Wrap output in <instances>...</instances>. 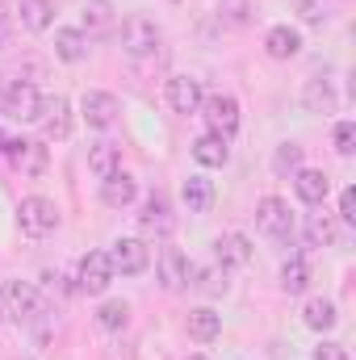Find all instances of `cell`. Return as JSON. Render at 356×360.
<instances>
[{
	"label": "cell",
	"instance_id": "1",
	"mask_svg": "<svg viewBox=\"0 0 356 360\" xmlns=\"http://www.w3.org/2000/svg\"><path fill=\"white\" fill-rule=\"evenodd\" d=\"M0 314L13 319V323H21V327H30V323H38L46 314V302H42L38 285H30V281H4L0 285Z\"/></svg>",
	"mask_w": 356,
	"mask_h": 360
},
{
	"label": "cell",
	"instance_id": "2",
	"mask_svg": "<svg viewBox=\"0 0 356 360\" xmlns=\"http://www.w3.org/2000/svg\"><path fill=\"white\" fill-rule=\"evenodd\" d=\"M160 42H164V30H160L147 13H130V17L122 21V51H126L130 59H147V55H155Z\"/></svg>",
	"mask_w": 356,
	"mask_h": 360
},
{
	"label": "cell",
	"instance_id": "3",
	"mask_svg": "<svg viewBox=\"0 0 356 360\" xmlns=\"http://www.w3.org/2000/svg\"><path fill=\"white\" fill-rule=\"evenodd\" d=\"M201 117H205V130L210 134H218V139H235V130H239V101L231 96V92H210V96H201V109H197Z\"/></svg>",
	"mask_w": 356,
	"mask_h": 360
},
{
	"label": "cell",
	"instance_id": "4",
	"mask_svg": "<svg viewBox=\"0 0 356 360\" xmlns=\"http://www.w3.org/2000/svg\"><path fill=\"white\" fill-rule=\"evenodd\" d=\"M17 226L30 235V239H46L59 231V205L51 197H21L17 205Z\"/></svg>",
	"mask_w": 356,
	"mask_h": 360
},
{
	"label": "cell",
	"instance_id": "5",
	"mask_svg": "<svg viewBox=\"0 0 356 360\" xmlns=\"http://www.w3.org/2000/svg\"><path fill=\"white\" fill-rule=\"evenodd\" d=\"M0 151L13 160V168H21L25 176H42L46 172V164H51V151H46V143L42 139H13V134H4L0 130Z\"/></svg>",
	"mask_w": 356,
	"mask_h": 360
},
{
	"label": "cell",
	"instance_id": "6",
	"mask_svg": "<svg viewBox=\"0 0 356 360\" xmlns=\"http://www.w3.org/2000/svg\"><path fill=\"white\" fill-rule=\"evenodd\" d=\"M38 109H42V92L34 89L30 80H8L4 101H0V113H4L8 122H17V126L38 122Z\"/></svg>",
	"mask_w": 356,
	"mask_h": 360
},
{
	"label": "cell",
	"instance_id": "7",
	"mask_svg": "<svg viewBox=\"0 0 356 360\" xmlns=\"http://www.w3.org/2000/svg\"><path fill=\"white\" fill-rule=\"evenodd\" d=\"M38 130H42V143H63L72 134V101L68 96H42Z\"/></svg>",
	"mask_w": 356,
	"mask_h": 360
},
{
	"label": "cell",
	"instance_id": "8",
	"mask_svg": "<svg viewBox=\"0 0 356 360\" xmlns=\"http://www.w3.org/2000/svg\"><path fill=\"white\" fill-rule=\"evenodd\" d=\"M139 231H143L147 239H168V235L177 231V214H172V201H168L164 193H151V197L143 201V210H139Z\"/></svg>",
	"mask_w": 356,
	"mask_h": 360
},
{
	"label": "cell",
	"instance_id": "9",
	"mask_svg": "<svg viewBox=\"0 0 356 360\" xmlns=\"http://www.w3.org/2000/svg\"><path fill=\"white\" fill-rule=\"evenodd\" d=\"M256 231L268 239H289L293 235V210L281 197H260L256 201Z\"/></svg>",
	"mask_w": 356,
	"mask_h": 360
},
{
	"label": "cell",
	"instance_id": "10",
	"mask_svg": "<svg viewBox=\"0 0 356 360\" xmlns=\"http://www.w3.org/2000/svg\"><path fill=\"white\" fill-rule=\"evenodd\" d=\"M155 269H160V285H164L168 293H184V289L193 285V272H197V264H193L180 248H160Z\"/></svg>",
	"mask_w": 356,
	"mask_h": 360
},
{
	"label": "cell",
	"instance_id": "11",
	"mask_svg": "<svg viewBox=\"0 0 356 360\" xmlns=\"http://www.w3.org/2000/svg\"><path fill=\"white\" fill-rule=\"evenodd\" d=\"M113 264H109V252H89L80 260V272H76V289L89 293V297H101L109 285H113Z\"/></svg>",
	"mask_w": 356,
	"mask_h": 360
},
{
	"label": "cell",
	"instance_id": "12",
	"mask_svg": "<svg viewBox=\"0 0 356 360\" xmlns=\"http://www.w3.org/2000/svg\"><path fill=\"white\" fill-rule=\"evenodd\" d=\"M109 264H113V272H122V276H139V272H147V264H151V248L143 239H134V235H122V239H113Z\"/></svg>",
	"mask_w": 356,
	"mask_h": 360
},
{
	"label": "cell",
	"instance_id": "13",
	"mask_svg": "<svg viewBox=\"0 0 356 360\" xmlns=\"http://www.w3.org/2000/svg\"><path fill=\"white\" fill-rule=\"evenodd\" d=\"M117 113H122V105H117V96H113V92L92 89V92L80 96V117L89 122L92 130H109V126L117 122Z\"/></svg>",
	"mask_w": 356,
	"mask_h": 360
},
{
	"label": "cell",
	"instance_id": "14",
	"mask_svg": "<svg viewBox=\"0 0 356 360\" xmlns=\"http://www.w3.org/2000/svg\"><path fill=\"white\" fill-rule=\"evenodd\" d=\"M201 80H193V76H172L168 84H164V101H168V109L180 113V117H189V113H197L201 109Z\"/></svg>",
	"mask_w": 356,
	"mask_h": 360
},
{
	"label": "cell",
	"instance_id": "15",
	"mask_svg": "<svg viewBox=\"0 0 356 360\" xmlns=\"http://www.w3.org/2000/svg\"><path fill=\"white\" fill-rule=\"evenodd\" d=\"M117 30V8L109 4V0H89L84 8H80V34L84 38H109Z\"/></svg>",
	"mask_w": 356,
	"mask_h": 360
},
{
	"label": "cell",
	"instance_id": "16",
	"mask_svg": "<svg viewBox=\"0 0 356 360\" xmlns=\"http://www.w3.org/2000/svg\"><path fill=\"white\" fill-rule=\"evenodd\" d=\"M214 264H222V269H243V264H252V239L239 235V231L218 235V239H214Z\"/></svg>",
	"mask_w": 356,
	"mask_h": 360
},
{
	"label": "cell",
	"instance_id": "17",
	"mask_svg": "<svg viewBox=\"0 0 356 360\" xmlns=\"http://www.w3.org/2000/svg\"><path fill=\"white\" fill-rule=\"evenodd\" d=\"M293 193L306 201V205H323L331 197V176L323 168H298L293 172Z\"/></svg>",
	"mask_w": 356,
	"mask_h": 360
},
{
	"label": "cell",
	"instance_id": "18",
	"mask_svg": "<svg viewBox=\"0 0 356 360\" xmlns=\"http://www.w3.org/2000/svg\"><path fill=\"white\" fill-rule=\"evenodd\" d=\"M302 105L306 113H336L340 109V96H336V84L327 76H310L302 84Z\"/></svg>",
	"mask_w": 356,
	"mask_h": 360
},
{
	"label": "cell",
	"instance_id": "19",
	"mask_svg": "<svg viewBox=\"0 0 356 360\" xmlns=\"http://www.w3.org/2000/svg\"><path fill=\"white\" fill-rule=\"evenodd\" d=\"M265 55L276 59V63L298 59V55H302V34H298L293 25H272V30L265 34Z\"/></svg>",
	"mask_w": 356,
	"mask_h": 360
},
{
	"label": "cell",
	"instance_id": "20",
	"mask_svg": "<svg viewBox=\"0 0 356 360\" xmlns=\"http://www.w3.org/2000/svg\"><path fill=\"white\" fill-rule=\"evenodd\" d=\"M134 197H139V180L130 172H113L109 180H101V201L109 210H126V205H134Z\"/></svg>",
	"mask_w": 356,
	"mask_h": 360
},
{
	"label": "cell",
	"instance_id": "21",
	"mask_svg": "<svg viewBox=\"0 0 356 360\" xmlns=\"http://www.w3.org/2000/svg\"><path fill=\"white\" fill-rule=\"evenodd\" d=\"M184 331H189L197 344H214V340L222 335V314H214L210 306H197V310H189Z\"/></svg>",
	"mask_w": 356,
	"mask_h": 360
},
{
	"label": "cell",
	"instance_id": "22",
	"mask_svg": "<svg viewBox=\"0 0 356 360\" xmlns=\"http://www.w3.org/2000/svg\"><path fill=\"white\" fill-rule=\"evenodd\" d=\"M193 160L201 164V168H227V160H231V147H227V139H218V134H201L197 143H193Z\"/></svg>",
	"mask_w": 356,
	"mask_h": 360
},
{
	"label": "cell",
	"instance_id": "23",
	"mask_svg": "<svg viewBox=\"0 0 356 360\" xmlns=\"http://www.w3.org/2000/svg\"><path fill=\"white\" fill-rule=\"evenodd\" d=\"M89 172L96 180H109L113 172H122V151L113 143H92L89 147Z\"/></svg>",
	"mask_w": 356,
	"mask_h": 360
},
{
	"label": "cell",
	"instance_id": "24",
	"mask_svg": "<svg viewBox=\"0 0 356 360\" xmlns=\"http://www.w3.org/2000/svg\"><path fill=\"white\" fill-rule=\"evenodd\" d=\"M55 55L63 63H80V59H89V38L80 30L63 25V30H55Z\"/></svg>",
	"mask_w": 356,
	"mask_h": 360
},
{
	"label": "cell",
	"instance_id": "25",
	"mask_svg": "<svg viewBox=\"0 0 356 360\" xmlns=\"http://www.w3.org/2000/svg\"><path fill=\"white\" fill-rule=\"evenodd\" d=\"M302 323H306L310 331H331V327L340 323V310H336L331 297H310L306 310H302Z\"/></svg>",
	"mask_w": 356,
	"mask_h": 360
},
{
	"label": "cell",
	"instance_id": "26",
	"mask_svg": "<svg viewBox=\"0 0 356 360\" xmlns=\"http://www.w3.org/2000/svg\"><path fill=\"white\" fill-rule=\"evenodd\" d=\"M180 197H184L189 214H210V205H214V180L189 176L184 180V188H180Z\"/></svg>",
	"mask_w": 356,
	"mask_h": 360
},
{
	"label": "cell",
	"instance_id": "27",
	"mask_svg": "<svg viewBox=\"0 0 356 360\" xmlns=\"http://www.w3.org/2000/svg\"><path fill=\"white\" fill-rule=\"evenodd\" d=\"M96 327L109 331V335H122V331L130 327V302H122V297L101 302V310H96Z\"/></svg>",
	"mask_w": 356,
	"mask_h": 360
},
{
	"label": "cell",
	"instance_id": "28",
	"mask_svg": "<svg viewBox=\"0 0 356 360\" xmlns=\"http://www.w3.org/2000/svg\"><path fill=\"white\" fill-rule=\"evenodd\" d=\"M214 17H218L227 30H248V25L256 21V4H252V0H222V4L214 8Z\"/></svg>",
	"mask_w": 356,
	"mask_h": 360
},
{
	"label": "cell",
	"instance_id": "29",
	"mask_svg": "<svg viewBox=\"0 0 356 360\" xmlns=\"http://www.w3.org/2000/svg\"><path fill=\"white\" fill-rule=\"evenodd\" d=\"M336 239H340V226H336L331 214H310L306 218V243L310 248H331Z\"/></svg>",
	"mask_w": 356,
	"mask_h": 360
},
{
	"label": "cell",
	"instance_id": "30",
	"mask_svg": "<svg viewBox=\"0 0 356 360\" xmlns=\"http://www.w3.org/2000/svg\"><path fill=\"white\" fill-rule=\"evenodd\" d=\"M51 13H55L51 0H21V8H17V17H21V25H25L30 34L51 30Z\"/></svg>",
	"mask_w": 356,
	"mask_h": 360
},
{
	"label": "cell",
	"instance_id": "31",
	"mask_svg": "<svg viewBox=\"0 0 356 360\" xmlns=\"http://www.w3.org/2000/svg\"><path fill=\"white\" fill-rule=\"evenodd\" d=\"M306 285H310V264L302 256H289L281 264V289L285 293H306Z\"/></svg>",
	"mask_w": 356,
	"mask_h": 360
},
{
	"label": "cell",
	"instance_id": "32",
	"mask_svg": "<svg viewBox=\"0 0 356 360\" xmlns=\"http://www.w3.org/2000/svg\"><path fill=\"white\" fill-rule=\"evenodd\" d=\"M302 168V143H281L276 155H272V172L276 176H293Z\"/></svg>",
	"mask_w": 356,
	"mask_h": 360
},
{
	"label": "cell",
	"instance_id": "33",
	"mask_svg": "<svg viewBox=\"0 0 356 360\" xmlns=\"http://www.w3.org/2000/svg\"><path fill=\"white\" fill-rule=\"evenodd\" d=\"M193 285H197L205 297H218V293H227V269H222V264H214V269L193 272Z\"/></svg>",
	"mask_w": 356,
	"mask_h": 360
},
{
	"label": "cell",
	"instance_id": "34",
	"mask_svg": "<svg viewBox=\"0 0 356 360\" xmlns=\"http://www.w3.org/2000/svg\"><path fill=\"white\" fill-rule=\"evenodd\" d=\"M336 151L344 155V160H352L356 155V122H336Z\"/></svg>",
	"mask_w": 356,
	"mask_h": 360
},
{
	"label": "cell",
	"instance_id": "35",
	"mask_svg": "<svg viewBox=\"0 0 356 360\" xmlns=\"http://www.w3.org/2000/svg\"><path fill=\"white\" fill-rule=\"evenodd\" d=\"M293 13H298L306 25H323V21H327V13H323V0H298V4H293Z\"/></svg>",
	"mask_w": 356,
	"mask_h": 360
},
{
	"label": "cell",
	"instance_id": "36",
	"mask_svg": "<svg viewBox=\"0 0 356 360\" xmlns=\"http://www.w3.org/2000/svg\"><path fill=\"white\" fill-rule=\"evenodd\" d=\"M314 360H348V348L336 344V340H323V344L314 348Z\"/></svg>",
	"mask_w": 356,
	"mask_h": 360
},
{
	"label": "cell",
	"instance_id": "37",
	"mask_svg": "<svg viewBox=\"0 0 356 360\" xmlns=\"http://www.w3.org/2000/svg\"><path fill=\"white\" fill-rule=\"evenodd\" d=\"M340 218H344L348 226L356 222V188H344V193H340Z\"/></svg>",
	"mask_w": 356,
	"mask_h": 360
},
{
	"label": "cell",
	"instance_id": "38",
	"mask_svg": "<svg viewBox=\"0 0 356 360\" xmlns=\"http://www.w3.org/2000/svg\"><path fill=\"white\" fill-rule=\"evenodd\" d=\"M105 360H130V352H117V348H109V352H105Z\"/></svg>",
	"mask_w": 356,
	"mask_h": 360
},
{
	"label": "cell",
	"instance_id": "39",
	"mask_svg": "<svg viewBox=\"0 0 356 360\" xmlns=\"http://www.w3.org/2000/svg\"><path fill=\"white\" fill-rule=\"evenodd\" d=\"M4 89H8V80H4V76H0V101H4Z\"/></svg>",
	"mask_w": 356,
	"mask_h": 360
},
{
	"label": "cell",
	"instance_id": "40",
	"mask_svg": "<svg viewBox=\"0 0 356 360\" xmlns=\"http://www.w3.org/2000/svg\"><path fill=\"white\" fill-rule=\"evenodd\" d=\"M189 360H210V356H189Z\"/></svg>",
	"mask_w": 356,
	"mask_h": 360
},
{
	"label": "cell",
	"instance_id": "41",
	"mask_svg": "<svg viewBox=\"0 0 356 360\" xmlns=\"http://www.w3.org/2000/svg\"><path fill=\"white\" fill-rule=\"evenodd\" d=\"M0 319H4V314H0Z\"/></svg>",
	"mask_w": 356,
	"mask_h": 360
}]
</instances>
